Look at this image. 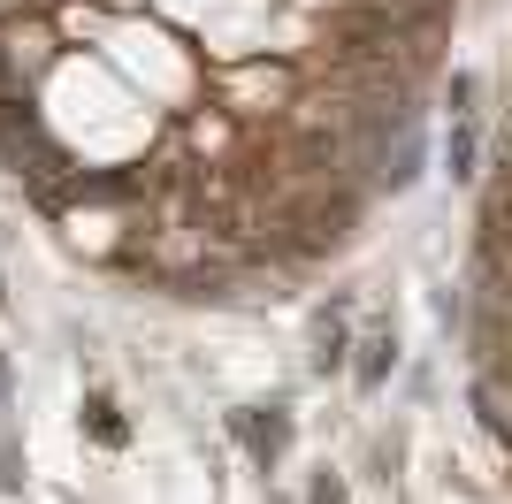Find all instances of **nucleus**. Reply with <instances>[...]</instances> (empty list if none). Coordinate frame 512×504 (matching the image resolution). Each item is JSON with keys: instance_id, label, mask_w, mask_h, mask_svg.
<instances>
[{"instance_id": "f257e3e1", "label": "nucleus", "mask_w": 512, "mask_h": 504, "mask_svg": "<svg viewBox=\"0 0 512 504\" xmlns=\"http://www.w3.org/2000/svg\"><path fill=\"white\" fill-rule=\"evenodd\" d=\"M230 436L245 443V459H253L260 474H276L283 451H291V413H283V405H237V413H230Z\"/></svg>"}, {"instance_id": "f03ea898", "label": "nucleus", "mask_w": 512, "mask_h": 504, "mask_svg": "<svg viewBox=\"0 0 512 504\" xmlns=\"http://www.w3.org/2000/svg\"><path fill=\"white\" fill-rule=\"evenodd\" d=\"M306 344H314V352H306V367H314V375H344V367H352V298L321 306Z\"/></svg>"}, {"instance_id": "7ed1b4c3", "label": "nucleus", "mask_w": 512, "mask_h": 504, "mask_svg": "<svg viewBox=\"0 0 512 504\" xmlns=\"http://www.w3.org/2000/svg\"><path fill=\"white\" fill-rule=\"evenodd\" d=\"M390 367H398V321H375L367 336H352V390H360V398L383 390Z\"/></svg>"}, {"instance_id": "20e7f679", "label": "nucleus", "mask_w": 512, "mask_h": 504, "mask_svg": "<svg viewBox=\"0 0 512 504\" xmlns=\"http://www.w3.org/2000/svg\"><path fill=\"white\" fill-rule=\"evenodd\" d=\"M77 428H85V443H100V451H130V436H138V428L123 420V405H115V390H107V382H92V390H85Z\"/></svg>"}, {"instance_id": "39448f33", "label": "nucleus", "mask_w": 512, "mask_h": 504, "mask_svg": "<svg viewBox=\"0 0 512 504\" xmlns=\"http://www.w3.org/2000/svg\"><path fill=\"white\" fill-rule=\"evenodd\" d=\"M444 161H451V176H459V184H467V176H474V161H482V130H474V115H451Z\"/></svg>"}, {"instance_id": "423d86ee", "label": "nucleus", "mask_w": 512, "mask_h": 504, "mask_svg": "<svg viewBox=\"0 0 512 504\" xmlns=\"http://www.w3.org/2000/svg\"><path fill=\"white\" fill-rule=\"evenodd\" d=\"M306 504H352V489H344L337 466H314V482H306Z\"/></svg>"}, {"instance_id": "0eeeda50", "label": "nucleus", "mask_w": 512, "mask_h": 504, "mask_svg": "<svg viewBox=\"0 0 512 504\" xmlns=\"http://www.w3.org/2000/svg\"><path fill=\"white\" fill-rule=\"evenodd\" d=\"M0 489H23V451H16V428L0 420Z\"/></svg>"}, {"instance_id": "6e6552de", "label": "nucleus", "mask_w": 512, "mask_h": 504, "mask_svg": "<svg viewBox=\"0 0 512 504\" xmlns=\"http://www.w3.org/2000/svg\"><path fill=\"white\" fill-rule=\"evenodd\" d=\"M444 107H451V115H474V77H467V69H451V84H444Z\"/></svg>"}]
</instances>
